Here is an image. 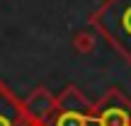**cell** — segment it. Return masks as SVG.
Wrapping results in <instances>:
<instances>
[{
  "label": "cell",
  "mask_w": 131,
  "mask_h": 126,
  "mask_svg": "<svg viewBox=\"0 0 131 126\" xmlns=\"http://www.w3.org/2000/svg\"><path fill=\"white\" fill-rule=\"evenodd\" d=\"M88 22L131 65V0H104Z\"/></svg>",
  "instance_id": "6da1fadb"
},
{
  "label": "cell",
  "mask_w": 131,
  "mask_h": 126,
  "mask_svg": "<svg viewBox=\"0 0 131 126\" xmlns=\"http://www.w3.org/2000/svg\"><path fill=\"white\" fill-rule=\"evenodd\" d=\"M44 126H95L92 102L75 85H66L56 95V107Z\"/></svg>",
  "instance_id": "7a4b0ae2"
},
{
  "label": "cell",
  "mask_w": 131,
  "mask_h": 126,
  "mask_svg": "<svg viewBox=\"0 0 131 126\" xmlns=\"http://www.w3.org/2000/svg\"><path fill=\"white\" fill-rule=\"evenodd\" d=\"M95 126H131V99L119 87H109L92 102Z\"/></svg>",
  "instance_id": "3957f363"
},
{
  "label": "cell",
  "mask_w": 131,
  "mask_h": 126,
  "mask_svg": "<svg viewBox=\"0 0 131 126\" xmlns=\"http://www.w3.org/2000/svg\"><path fill=\"white\" fill-rule=\"evenodd\" d=\"M0 126H44L27 112L22 97H17L5 80H0Z\"/></svg>",
  "instance_id": "277c9868"
},
{
  "label": "cell",
  "mask_w": 131,
  "mask_h": 126,
  "mask_svg": "<svg viewBox=\"0 0 131 126\" xmlns=\"http://www.w3.org/2000/svg\"><path fill=\"white\" fill-rule=\"evenodd\" d=\"M22 102H24V107H27V112L32 114L37 121L46 124V119L51 117L53 107H56V95L49 87H44V85H37V87L29 92V97H24Z\"/></svg>",
  "instance_id": "5b68a950"
},
{
  "label": "cell",
  "mask_w": 131,
  "mask_h": 126,
  "mask_svg": "<svg viewBox=\"0 0 131 126\" xmlns=\"http://www.w3.org/2000/svg\"><path fill=\"white\" fill-rule=\"evenodd\" d=\"M70 46H73L75 53H80V56H88V53H92L95 46H97V34H95V32H88V29H83V32H75L73 39H70Z\"/></svg>",
  "instance_id": "8992f818"
}]
</instances>
